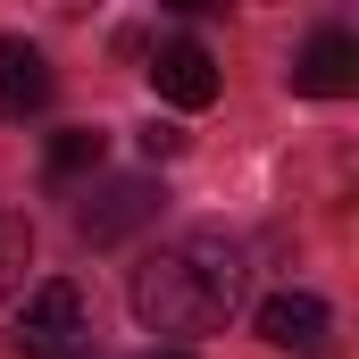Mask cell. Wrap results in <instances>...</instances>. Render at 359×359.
Returning a JSON list of instances; mask_svg holds the SVG:
<instances>
[{"label": "cell", "instance_id": "1", "mask_svg": "<svg viewBox=\"0 0 359 359\" xmlns=\"http://www.w3.org/2000/svg\"><path fill=\"white\" fill-rule=\"evenodd\" d=\"M126 301L151 334H217L243 309V251L226 234H184L134 268Z\"/></svg>", "mask_w": 359, "mask_h": 359}, {"label": "cell", "instance_id": "2", "mask_svg": "<svg viewBox=\"0 0 359 359\" xmlns=\"http://www.w3.org/2000/svg\"><path fill=\"white\" fill-rule=\"evenodd\" d=\"M84 343H92L84 284H67V276L34 284V292H25V309H17V351H25V359H76Z\"/></svg>", "mask_w": 359, "mask_h": 359}, {"label": "cell", "instance_id": "3", "mask_svg": "<svg viewBox=\"0 0 359 359\" xmlns=\"http://www.w3.org/2000/svg\"><path fill=\"white\" fill-rule=\"evenodd\" d=\"M159 201H168V192H159L151 176H109L100 192H84L76 234H84V243H126L134 226H151V217H159Z\"/></svg>", "mask_w": 359, "mask_h": 359}, {"label": "cell", "instance_id": "4", "mask_svg": "<svg viewBox=\"0 0 359 359\" xmlns=\"http://www.w3.org/2000/svg\"><path fill=\"white\" fill-rule=\"evenodd\" d=\"M151 84H159V100H168V109H209V100H217V59H209V42H192V34L159 42Z\"/></svg>", "mask_w": 359, "mask_h": 359}, {"label": "cell", "instance_id": "5", "mask_svg": "<svg viewBox=\"0 0 359 359\" xmlns=\"http://www.w3.org/2000/svg\"><path fill=\"white\" fill-rule=\"evenodd\" d=\"M326 301L318 292H268L259 301V343H276V351H318L326 343Z\"/></svg>", "mask_w": 359, "mask_h": 359}, {"label": "cell", "instance_id": "6", "mask_svg": "<svg viewBox=\"0 0 359 359\" xmlns=\"http://www.w3.org/2000/svg\"><path fill=\"white\" fill-rule=\"evenodd\" d=\"M351 67H359V42L343 34V25H326V34H309V50L292 59V92L334 100V92H351Z\"/></svg>", "mask_w": 359, "mask_h": 359}, {"label": "cell", "instance_id": "7", "mask_svg": "<svg viewBox=\"0 0 359 359\" xmlns=\"http://www.w3.org/2000/svg\"><path fill=\"white\" fill-rule=\"evenodd\" d=\"M42 100H50V59L17 34H0V117H25Z\"/></svg>", "mask_w": 359, "mask_h": 359}, {"label": "cell", "instance_id": "8", "mask_svg": "<svg viewBox=\"0 0 359 359\" xmlns=\"http://www.w3.org/2000/svg\"><path fill=\"white\" fill-rule=\"evenodd\" d=\"M100 151H109L100 126H67V134H50V176H84V168H100Z\"/></svg>", "mask_w": 359, "mask_h": 359}, {"label": "cell", "instance_id": "9", "mask_svg": "<svg viewBox=\"0 0 359 359\" xmlns=\"http://www.w3.org/2000/svg\"><path fill=\"white\" fill-rule=\"evenodd\" d=\"M25 268H34V226L0 209V301H8L17 284H25Z\"/></svg>", "mask_w": 359, "mask_h": 359}, {"label": "cell", "instance_id": "10", "mask_svg": "<svg viewBox=\"0 0 359 359\" xmlns=\"http://www.w3.org/2000/svg\"><path fill=\"white\" fill-rule=\"evenodd\" d=\"M142 151H151V159H176L184 134H176V126H151V134H142Z\"/></svg>", "mask_w": 359, "mask_h": 359}, {"label": "cell", "instance_id": "11", "mask_svg": "<svg viewBox=\"0 0 359 359\" xmlns=\"http://www.w3.org/2000/svg\"><path fill=\"white\" fill-rule=\"evenodd\" d=\"M151 359H192V351H184V343H176V351H151Z\"/></svg>", "mask_w": 359, "mask_h": 359}]
</instances>
